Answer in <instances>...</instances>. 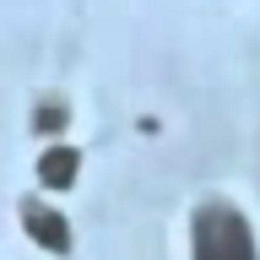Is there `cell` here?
Instances as JSON below:
<instances>
[{"label": "cell", "instance_id": "obj_3", "mask_svg": "<svg viewBox=\"0 0 260 260\" xmlns=\"http://www.w3.org/2000/svg\"><path fill=\"white\" fill-rule=\"evenodd\" d=\"M76 168H81L76 146H49L44 157H38V179H44L49 190H71L76 184Z\"/></svg>", "mask_w": 260, "mask_h": 260}, {"label": "cell", "instance_id": "obj_2", "mask_svg": "<svg viewBox=\"0 0 260 260\" xmlns=\"http://www.w3.org/2000/svg\"><path fill=\"white\" fill-rule=\"evenodd\" d=\"M22 228H27L32 244H44L49 255H65V249H71V228H65V217L54 206H44V201H22Z\"/></svg>", "mask_w": 260, "mask_h": 260}, {"label": "cell", "instance_id": "obj_1", "mask_svg": "<svg viewBox=\"0 0 260 260\" xmlns=\"http://www.w3.org/2000/svg\"><path fill=\"white\" fill-rule=\"evenodd\" d=\"M195 260H255V233L233 206L195 211Z\"/></svg>", "mask_w": 260, "mask_h": 260}]
</instances>
